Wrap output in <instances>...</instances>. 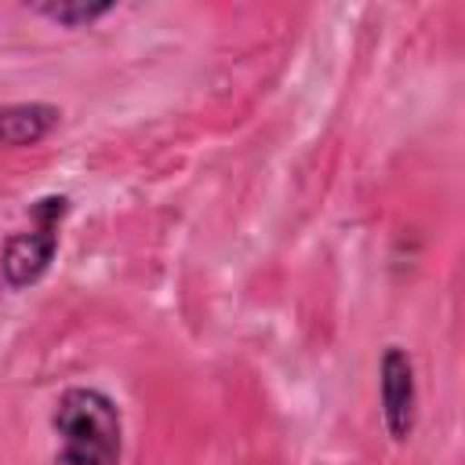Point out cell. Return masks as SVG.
<instances>
[{"label":"cell","mask_w":465,"mask_h":465,"mask_svg":"<svg viewBox=\"0 0 465 465\" xmlns=\"http://www.w3.org/2000/svg\"><path fill=\"white\" fill-rule=\"evenodd\" d=\"M58 454L51 465H120L124 421L120 407L91 385H73L58 396L54 418Z\"/></svg>","instance_id":"6da1fadb"},{"label":"cell","mask_w":465,"mask_h":465,"mask_svg":"<svg viewBox=\"0 0 465 465\" xmlns=\"http://www.w3.org/2000/svg\"><path fill=\"white\" fill-rule=\"evenodd\" d=\"M65 214H69V196H40L29 207V225L7 236L4 254H0V280L11 291L36 283L51 269Z\"/></svg>","instance_id":"7a4b0ae2"},{"label":"cell","mask_w":465,"mask_h":465,"mask_svg":"<svg viewBox=\"0 0 465 465\" xmlns=\"http://www.w3.org/2000/svg\"><path fill=\"white\" fill-rule=\"evenodd\" d=\"M378 392H381L385 429L392 440L403 443L414 432V418H418V381H414V363L400 345H389L381 352Z\"/></svg>","instance_id":"3957f363"},{"label":"cell","mask_w":465,"mask_h":465,"mask_svg":"<svg viewBox=\"0 0 465 465\" xmlns=\"http://www.w3.org/2000/svg\"><path fill=\"white\" fill-rule=\"evenodd\" d=\"M62 124V109L47 102L0 105V149H22L44 142Z\"/></svg>","instance_id":"277c9868"},{"label":"cell","mask_w":465,"mask_h":465,"mask_svg":"<svg viewBox=\"0 0 465 465\" xmlns=\"http://www.w3.org/2000/svg\"><path fill=\"white\" fill-rule=\"evenodd\" d=\"M33 11L65 29H76V25H91V22L105 18L113 11V4H36Z\"/></svg>","instance_id":"5b68a950"}]
</instances>
